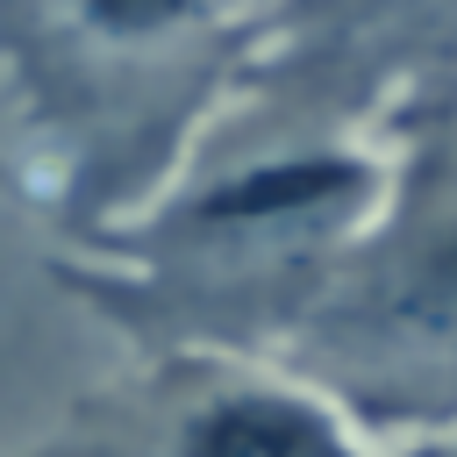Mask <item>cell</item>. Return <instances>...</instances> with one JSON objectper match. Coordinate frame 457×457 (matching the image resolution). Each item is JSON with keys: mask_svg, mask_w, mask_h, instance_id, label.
Segmentation results:
<instances>
[{"mask_svg": "<svg viewBox=\"0 0 457 457\" xmlns=\"http://www.w3.org/2000/svg\"><path fill=\"white\" fill-rule=\"evenodd\" d=\"M164 450H357L364 428L278 357L243 350H157L143 371V407L114 421Z\"/></svg>", "mask_w": 457, "mask_h": 457, "instance_id": "3", "label": "cell"}, {"mask_svg": "<svg viewBox=\"0 0 457 457\" xmlns=\"http://www.w3.org/2000/svg\"><path fill=\"white\" fill-rule=\"evenodd\" d=\"M421 164L336 250L278 343V364L314 378L364 436L378 421H421L428 393L457 386V179L436 157Z\"/></svg>", "mask_w": 457, "mask_h": 457, "instance_id": "2", "label": "cell"}, {"mask_svg": "<svg viewBox=\"0 0 457 457\" xmlns=\"http://www.w3.org/2000/svg\"><path fill=\"white\" fill-rule=\"evenodd\" d=\"M293 0H0L21 186L71 228L164 193Z\"/></svg>", "mask_w": 457, "mask_h": 457, "instance_id": "1", "label": "cell"}]
</instances>
